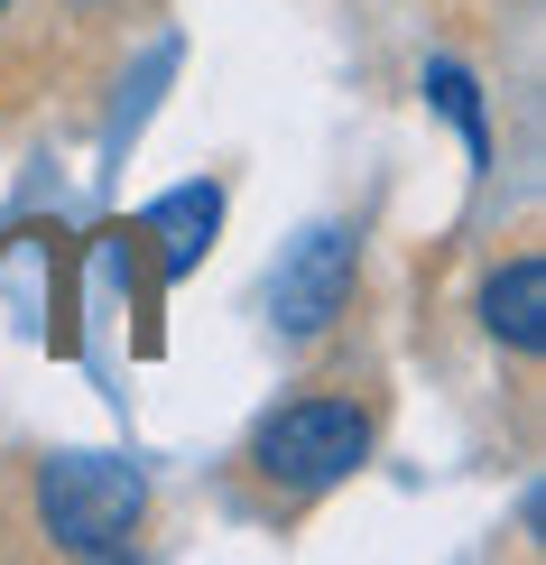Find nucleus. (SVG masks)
<instances>
[{"label":"nucleus","instance_id":"7","mask_svg":"<svg viewBox=\"0 0 546 565\" xmlns=\"http://www.w3.org/2000/svg\"><path fill=\"white\" fill-rule=\"evenodd\" d=\"M0 10H10V0H0Z\"/></svg>","mask_w":546,"mask_h":565},{"label":"nucleus","instance_id":"5","mask_svg":"<svg viewBox=\"0 0 546 565\" xmlns=\"http://www.w3.org/2000/svg\"><path fill=\"white\" fill-rule=\"evenodd\" d=\"M482 324H491V343H510V352L537 362V343H546V260H537V250H510V260L491 269Z\"/></svg>","mask_w":546,"mask_h":565},{"label":"nucleus","instance_id":"3","mask_svg":"<svg viewBox=\"0 0 546 565\" xmlns=\"http://www.w3.org/2000/svg\"><path fill=\"white\" fill-rule=\"evenodd\" d=\"M352 269H362V242L352 232H306V242L278 260V278H269V316H278V334L288 343H315L324 324L352 306Z\"/></svg>","mask_w":546,"mask_h":565},{"label":"nucleus","instance_id":"6","mask_svg":"<svg viewBox=\"0 0 546 565\" xmlns=\"http://www.w3.org/2000/svg\"><path fill=\"white\" fill-rule=\"evenodd\" d=\"M426 93H436V103L454 111L463 149H472V158H491V121H482V93H472V75H463V65H436V75H426Z\"/></svg>","mask_w":546,"mask_h":565},{"label":"nucleus","instance_id":"4","mask_svg":"<svg viewBox=\"0 0 546 565\" xmlns=\"http://www.w3.org/2000/svg\"><path fill=\"white\" fill-rule=\"evenodd\" d=\"M213 223H223V185H176V195H158L149 214H139V242H149L158 288H176V278L213 250Z\"/></svg>","mask_w":546,"mask_h":565},{"label":"nucleus","instance_id":"2","mask_svg":"<svg viewBox=\"0 0 546 565\" xmlns=\"http://www.w3.org/2000/svg\"><path fill=\"white\" fill-rule=\"evenodd\" d=\"M38 537L56 556H130L149 537V482L111 455H46L38 463Z\"/></svg>","mask_w":546,"mask_h":565},{"label":"nucleus","instance_id":"1","mask_svg":"<svg viewBox=\"0 0 546 565\" xmlns=\"http://www.w3.org/2000/svg\"><path fill=\"white\" fill-rule=\"evenodd\" d=\"M362 463H371V408L362 398H334V390L288 398V408L259 417V436H250V473H259V491H269L278 510L324 501V491L352 482Z\"/></svg>","mask_w":546,"mask_h":565}]
</instances>
